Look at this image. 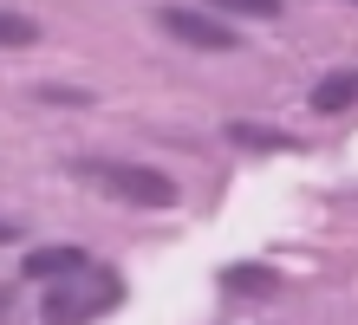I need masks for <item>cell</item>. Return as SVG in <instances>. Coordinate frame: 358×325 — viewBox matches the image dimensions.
<instances>
[{"label":"cell","mask_w":358,"mask_h":325,"mask_svg":"<svg viewBox=\"0 0 358 325\" xmlns=\"http://www.w3.org/2000/svg\"><path fill=\"white\" fill-rule=\"evenodd\" d=\"M72 176H78V182H92V189H104L111 202H131V208H170V202H176V182L163 176V169H150V163L78 157V163H72Z\"/></svg>","instance_id":"6da1fadb"},{"label":"cell","mask_w":358,"mask_h":325,"mask_svg":"<svg viewBox=\"0 0 358 325\" xmlns=\"http://www.w3.org/2000/svg\"><path fill=\"white\" fill-rule=\"evenodd\" d=\"M117 299H124V287H117V280L85 267V273H66L46 299H39V319H46V325H92V319H104V312H111Z\"/></svg>","instance_id":"7a4b0ae2"},{"label":"cell","mask_w":358,"mask_h":325,"mask_svg":"<svg viewBox=\"0 0 358 325\" xmlns=\"http://www.w3.org/2000/svg\"><path fill=\"white\" fill-rule=\"evenodd\" d=\"M157 27L170 33V39H182V46H196V52H228V46H241L222 20H208V13H196V7H163Z\"/></svg>","instance_id":"3957f363"},{"label":"cell","mask_w":358,"mask_h":325,"mask_svg":"<svg viewBox=\"0 0 358 325\" xmlns=\"http://www.w3.org/2000/svg\"><path fill=\"white\" fill-rule=\"evenodd\" d=\"M92 260L85 247H33L27 254V280H66V273H85Z\"/></svg>","instance_id":"277c9868"},{"label":"cell","mask_w":358,"mask_h":325,"mask_svg":"<svg viewBox=\"0 0 358 325\" xmlns=\"http://www.w3.org/2000/svg\"><path fill=\"white\" fill-rule=\"evenodd\" d=\"M352 98H358V72H326V78H320V92H313V111L332 117V111H345Z\"/></svg>","instance_id":"5b68a950"},{"label":"cell","mask_w":358,"mask_h":325,"mask_svg":"<svg viewBox=\"0 0 358 325\" xmlns=\"http://www.w3.org/2000/svg\"><path fill=\"white\" fill-rule=\"evenodd\" d=\"M0 46H7V52H20V46H39V27H33L27 13H7V7H0Z\"/></svg>","instance_id":"8992f818"},{"label":"cell","mask_w":358,"mask_h":325,"mask_svg":"<svg viewBox=\"0 0 358 325\" xmlns=\"http://www.w3.org/2000/svg\"><path fill=\"white\" fill-rule=\"evenodd\" d=\"M222 287H228V293H273L280 280H273L267 267H228V273H222Z\"/></svg>","instance_id":"52a82bcc"},{"label":"cell","mask_w":358,"mask_h":325,"mask_svg":"<svg viewBox=\"0 0 358 325\" xmlns=\"http://www.w3.org/2000/svg\"><path fill=\"white\" fill-rule=\"evenodd\" d=\"M222 13H241V20H280V0H208Z\"/></svg>","instance_id":"ba28073f"},{"label":"cell","mask_w":358,"mask_h":325,"mask_svg":"<svg viewBox=\"0 0 358 325\" xmlns=\"http://www.w3.org/2000/svg\"><path fill=\"white\" fill-rule=\"evenodd\" d=\"M228 137L235 143H255V150H287L293 137H280V130H255V124H228Z\"/></svg>","instance_id":"9c48e42d"},{"label":"cell","mask_w":358,"mask_h":325,"mask_svg":"<svg viewBox=\"0 0 358 325\" xmlns=\"http://www.w3.org/2000/svg\"><path fill=\"white\" fill-rule=\"evenodd\" d=\"M46 104H92V92H72V85H39Z\"/></svg>","instance_id":"30bf717a"},{"label":"cell","mask_w":358,"mask_h":325,"mask_svg":"<svg viewBox=\"0 0 358 325\" xmlns=\"http://www.w3.org/2000/svg\"><path fill=\"white\" fill-rule=\"evenodd\" d=\"M7 241H20V228H13V222H0V247H7Z\"/></svg>","instance_id":"8fae6325"}]
</instances>
